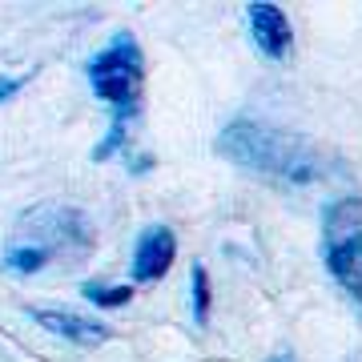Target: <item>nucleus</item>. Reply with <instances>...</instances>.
<instances>
[{
	"label": "nucleus",
	"mask_w": 362,
	"mask_h": 362,
	"mask_svg": "<svg viewBox=\"0 0 362 362\" xmlns=\"http://www.w3.org/2000/svg\"><path fill=\"white\" fill-rule=\"evenodd\" d=\"M189 294H194V318H197V326H206L209 322V306H214V290H209L206 266H194V274H189Z\"/></svg>",
	"instance_id": "10"
},
{
	"label": "nucleus",
	"mask_w": 362,
	"mask_h": 362,
	"mask_svg": "<svg viewBox=\"0 0 362 362\" xmlns=\"http://www.w3.org/2000/svg\"><path fill=\"white\" fill-rule=\"evenodd\" d=\"M16 246L40 250L49 262H85L97 246L89 218L77 206L65 202H40V206L25 209V218L16 221Z\"/></svg>",
	"instance_id": "2"
},
{
	"label": "nucleus",
	"mask_w": 362,
	"mask_h": 362,
	"mask_svg": "<svg viewBox=\"0 0 362 362\" xmlns=\"http://www.w3.org/2000/svg\"><path fill=\"white\" fill-rule=\"evenodd\" d=\"M125 141H129V117H113L109 121V133L93 145V161H109L117 149H125Z\"/></svg>",
	"instance_id": "11"
},
{
	"label": "nucleus",
	"mask_w": 362,
	"mask_h": 362,
	"mask_svg": "<svg viewBox=\"0 0 362 362\" xmlns=\"http://www.w3.org/2000/svg\"><path fill=\"white\" fill-rule=\"evenodd\" d=\"M33 318H37L49 334L65 338V342H73V346H101V342H109L113 338V330L105 322H97V318H85V314H69V310H33Z\"/></svg>",
	"instance_id": "7"
},
{
	"label": "nucleus",
	"mask_w": 362,
	"mask_h": 362,
	"mask_svg": "<svg viewBox=\"0 0 362 362\" xmlns=\"http://www.w3.org/2000/svg\"><path fill=\"white\" fill-rule=\"evenodd\" d=\"M89 85L105 105H113V117H129L141 105L145 85V57L133 33H117L97 57L89 61Z\"/></svg>",
	"instance_id": "3"
},
{
	"label": "nucleus",
	"mask_w": 362,
	"mask_h": 362,
	"mask_svg": "<svg viewBox=\"0 0 362 362\" xmlns=\"http://www.w3.org/2000/svg\"><path fill=\"white\" fill-rule=\"evenodd\" d=\"M173 258H177V233L169 226H149V230H141L137 246H133V278L157 282V278L169 274Z\"/></svg>",
	"instance_id": "6"
},
{
	"label": "nucleus",
	"mask_w": 362,
	"mask_h": 362,
	"mask_svg": "<svg viewBox=\"0 0 362 362\" xmlns=\"http://www.w3.org/2000/svg\"><path fill=\"white\" fill-rule=\"evenodd\" d=\"M246 16H250V37H254V45H258L270 61H286L290 49H294L290 16H286L278 4H270V0H254L246 8Z\"/></svg>",
	"instance_id": "5"
},
{
	"label": "nucleus",
	"mask_w": 362,
	"mask_h": 362,
	"mask_svg": "<svg viewBox=\"0 0 362 362\" xmlns=\"http://www.w3.org/2000/svg\"><path fill=\"white\" fill-rule=\"evenodd\" d=\"M81 294L97 302L101 310H117V306H125L133 298V286H105V282H85L81 286Z\"/></svg>",
	"instance_id": "8"
},
{
	"label": "nucleus",
	"mask_w": 362,
	"mask_h": 362,
	"mask_svg": "<svg viewBox=\"0 0 362 362\" xmlns=\"http://www.w3.org/2000/svg\"><path fill=\"white\" fill-rule=\"evenodd\" d=\"M4 270H16V274H37V270H45V266H49V258H45V254H40V250H33V246H8L4 250Z\"/></svg>",
	"instance_id": "9"
},
{
	"label": "nucleus",
	"mask_w": 362,
	"mask_h": 362,
	"mask_svg": "<svg viewBox=\"0 0 362 362\" xmlns=\"http://www.w3.org/2000/svg\"><path fill=\"white\" fill-rule=\"evenodd\" d=\"M274 362H298V358H290V354H278V358H274Z\"/></svg>",
	"instance_id": "14"
},
{
	"label": "nucleus",
	"mask_w": 362,
	"mask_h": 362,
	"mask_svg": "<svg viewBox=\"0 0 362 362\" xmlns=\"http://www.w3.org/2000/svg\"><path fill=\"white\" fill-rule=\"evenodd\" d=\"M149 169H153V157H149V153L129 157V173H133V177H141V173H149Z\"/></svg>",
	"instance_id": "13"
},
{
	"label": "nucleus",
	"mask_w": 362,
	"mask_h": 362,
	"mask_svg": "<svg viewBox=\"0 0 362 362\" xmlns=\"http://www.w3.org/2000/svg\"><path fill=\"white\" fill-rule=\"evenodd\" d=\"M218 153L233 165L258 173V177H270L278 185H294V189H310V185L350 177V165L330 145L314 141L306 133L282 129V125L254 121V117H238L218 133Z\"/></svg>",
	"instance_id": "1"
},
{
	"label": "nucleus",
	"mask_w": 362,
	"mask_h": 362,
	"mask_svg": "<svg viewBox=\"0 0 362 362\" xmlns=\"http://www.w3.org/2000/svg\"><path fill=\"white\" fill-rule=\"evenodd\" d=\"M322 258L362 318V197L330 202L322 214Z\"/></svg>",
	"instance_id": "4"
},
{
	"label": "nucleus",
	"mask_w": 362,
	"mask_h": 362,
	"mask_svg": "<svg viewBox=\"0 0 362 362\" xmlns=\"http://www.w3.org/2000/svg\"><path fill=\"white\" fill-rule=\"evenodd\" d=\"M21 89H25V77H0V101L16 97Z\"/></svg>",
	"instance_id": "12"
}]
</instances>
